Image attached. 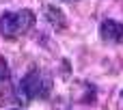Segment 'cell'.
<instances>
[{"mask_svg": "<svg viewBox=\"0 0 123 110\" xmlns=\"http://www.w3.org/2000/svg\"><path fill=\"white\" fill-rule=\"evenodd\" d=\"M37 17L30 9H19V11H4L0 13V37L2 39H17L26 35L35 26Z\"/></svg>", "mask_w": 123, "mask_h": 110, "instance_id": "obj_2", "label": "cell"}, {"mask_svg": "<svg viewBox=\"0 0 123 110\" xmlns=\"http://www.w3.org/2000/svg\"><path fill=\"white\" fill-rule=\"evenodd\" d=\"M45 15H48V22H50L54 28H58V30L65 28V17H63V13H61L56 6H48V9H45Z\"/></svg>", "mask_w": 123, "mask_h": 110, "instance_id": "obj_4", "label": "cell"}, {"mask_svg": "<svg viewBox=\"0 0 123 110\" xmlns=\"http://www.w3.org/2000/svg\"><path fill=\"white\" fill-rule=\"evenodd\" d=\"M61 2H74V0H61Z\"/></svg>", "mask_w": 123, "mask_h": 110, "instance_id": "obj_5", "label": "cell"}, {"mask_svg": "<svg viewBox=\"0 0 123 110\" xmlns=\"http://www.w3.org/2000/svg\"><path fill=\"white\" fill-rule=\"evenodd\" d=\"M13 110H19V108H13Z\"/></svg>", "mask_w": 123, "mask_h": 110, "instance_id": "obj_7", "label": "cell"}, {"mask_svg": "<svg viewBox=\"0 0 123 110\" xmlns=\"http://www.w3.org/2000/svg\"><path fill=\"white\" fill-rule=\"evenodd\" d=\"M52 93V78L39 69V67H30L22 80L17 82V91H15V99L22 104H30L35 99H48Z\"/></svg>", "mask_w": 123, "mask_h": 110, "instance_id": "obj_1", "label": "cell"}, {"mask_svg": "<svg viewBox=\"0 0 123 110\" xmlns=\"http://www.w3.org/2000/svg\"><path fill=\"white\" fill-rule=\"evenodd\" d=\"M99 37L104 43H112V45L123 43V24L117 19H104L99 24Z\"/></svg>", "mask_w": 123, "mask_h": 110, "instance_id": "obj_3", "label": "cell"}, {"mask_svg": "<svg viewBox=\"0 0 123 110\" xmlns=\"http://www.w3.org/2000/svg\"><path fill=\"white\" fill-rule=\"evenodd\" d=\"M121 99H123V91H121Z\"/></svg>", "mask_w": 123, "mask_h": 110, "instance_id": "obj_6", "label": "cell"}]
</instances>
